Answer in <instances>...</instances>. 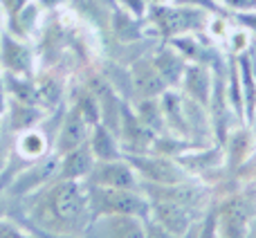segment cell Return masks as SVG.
Returning <instances> with one entry per match:
<instances>
[{
    "instance_id": "1",
    "label": "cell",
    "mask_w": 256,
    "mask_h": 238,
    "mask_svg": "<svg viewBox=\"0 0 256 238\" xmlns=\"http://www.w3.org/2000/svg\"><path fill=\"white\" fill-rule=\"evenodd\" d=\"M92 222L86 182L54 178L38 191L25 196V220L22 225L38 227L56 234L84 236Z\"/></svg>"
},
{
    "instance_id": "2",
    "label": "cell",
    "mask_w": 256,
    "mask_h": 238,
    "mask_svg": "<svg viewBox=\"0 0 256 238\" xmlns=\"http://www.w3.org/2000/svg\"><path fill=\"white\" fill-rule=\"evenodd\" d=\"M92 218L99 216H150V200L142 189H108V186L86 184Z\"/></svg>"
},
{
    "instance_id": "3",
    "label": "cell",
    "mask_w": 256,
    "mask_h": 238,
    "mask_svg": "<svg viewBox=\"0 0 256 238\" xmlns=\"http://www.w3.org/2000/svg\"><path fill=\"white\" fill-rule=\"evenodd\" d=\"M148 20L153 27L164 36V38H176V36L196 34V32L207 30L212 14L198 7H189V4H148L146 12Z\"/></svg>"
},
{
    "instance_id": "4",
    "label": "cell",
    "mask_w": 256,
    "mask_h": 238,
    "mask_svg": "<svg viewBox=\"0 0 256 238\" xmlns=\"http://www.w3.org/2000/svg\"><path fill=\"white\" fill-rule=\"evenodd\" d=\"M132 168H135L137 178L144 180L146 184H160V186H171L180 184V182L189 180L182 166L178 162H173L171 158H164L160 153L153 155H124Z\"/></svg>"
},
{
    "instance_id": "5",
    "label": "cell",
    "mask_w": 256,
    "mask_h": 238,
    "mask_svg": "<svg viewBox=\"0 0 256 238\" xmlns=\"http://www.w3.org/2000/svg\"><path fill=\"white\" fill-rule=\"evenodd\" d=\"M58 171V155H45V158L36 160V162L22 166L16 176L9 180V184L4 186L9 196L14 198H25V196L38 191L40 186H45L48 182H52L56 178Z\"/></svg>"
},
{
    "instance_id": "6",
    "label": "cell",
    "mask_w": 256,
    "mask_h": 238,
    "mask_svg": "<svg viewBox=\"0 0 256 238\" xmlns=\"http://www.w3.org/2000/svg\"><path fill=\"white\" fill-rule=\"evenodd\" d=\"M84 182L94 186H108V189H142V180L126 158L97 162Z\"/></svg>"
},
{
    "instance_id": "7",
    "label": "cell",
    "mask_w": 256,
    "mask_h": 238,
    "mask_svg": "<svg viewBox=\"0 0 256 238\" xmlns=\"http://www.w3.org/2000/svg\"><path fill=\"white\" fill-rule=\"evenodd\" d=\"M90 130H92V124L81 115L79 108L72 106L66 115H61V124H58L56 135H54V153L66 155L76 146L88 144Z\"/></svg>"
},
{
    "instance_id": "8",
    "label": "cell",
    "mask_w": 256,
    "mask_h": 238,
    "mask_svg": "<svg viewBox=\"0 0 256 238\" xmlns=\"http://www.w3.org/2000/svg\"><path fill=\"white\" fill-rule=\"evenodd\" d=\"M81 238H144V218L99 216L92 218Z\"/></svg>"
},
{
    "instance_id": "9",
    "label": "cell",
    "mask_w": 256,
    "mask_h": 238,
    "mask_svg": "<svg viewBox=\"0 0 256 238\" xmlns=\"http://www.w3.org/2000/svg\"><path fill=\"white\" fill-rule=\"evenodd\" d=\"M218 218V236L220 238H248L252 218H250V207L243 198H230L216 207Z\"/></svg>"
},
{
    "instance_id": "10",
    "label": "cell",
    "mask_w": 256,
    "mask_h": 238,
    "mask_svg": "<svg viewBox=\"0 0 256 238\" xmlns=\"http://www.w3.org/2000/svg\"><path fill=\"white\" fill-rule=\"evenodd\" d=\"M32 66L34 63H32V50L27 48V40L9 32L0 34V70L14 76H30Z\"/></svg>"
},
{
    "instance_id": "11",
    "label": "cell",
    "mask_w": 256,
    "mask_h": 238,
    "mask_svg": "<svg viewBox=\"0 0 256 238\" xmlns=\"http://www.w3.org/2000/svg\"><path fill=\"white\" fill-rule=\"evenodd\" d=\"M150 216L155 222L164 225L166 230H171L173 234L182 236L189 232V227L196 222V214L189 212V209L180 207L178 202L173 200H166V198H150Z\"/></svg>"
},
{
    "instance_id": "12",
    "label": "cell",
    "mask_w": 256,
    "mask_h": 238,
    "mask_svg": "<svg viewBox=\"0 0 256 238\" xmlns=\"http://www.w3.org/2000/svg\"><path fill=\"white\" fill-rule=\"evenodd\" d=\"M50 148H54V137H48L40 128H27L22 132H16L14 140V155L22 160V166L36 162V160L50 155Z\"/></svg>"
},
{
    "instance_id": "13",
    "label": "cell",
    "mask_w": 256,
    "mask_h": 238,
    "mask_svg": "<svg viewBox=\"0 0 256 238\" xmlns=\"http://www.w3.org/2000/svg\"><path fill=\"white\" fill-rule=\"evenodd\" d=\"M97 160H94L92 150H90L88 144L84 146H76L72 148L70 153L66 155H58V171L56 178L61 180H76V182H84L86 178L90 176V171L94 168Z\"/></svg>"
},
{
    "instance_id": "14",
    "label": "cell",
    "mask_w": 256,
    "mask_h": 238,
    "mask_svg": "<svg viewBox=\"0 0 256 238\" xmlns=\"http://www.w3.org/2000/svg\"><path fill=\"white\" fill-rule=\"evenodd\" d=\"M182 86H184V92L191 102L200 104L202 108L212 104V70H207L204 66H200V63L186 66Z\"/></svg>"
},
{
    "instance_id": "15",
    "label": "cell",
    "mask_w": 256,
    "mask_h": 238,
    "mask_svg": "<svg viewBox=\"0 0 256 238\" xmlns=\"http://www.w3.org/2000/svg\"><path fill=\"white\" fill-rule=\"evenodd\" d=\"M132 90L144 102V99H158L168 88L162 81L160 72L155 70L153 61H140L135 66V70H132Z\"/></svg>"
},
{
    "instance_id": "16",
    "label": "cell",
    "mask_w": 256,
    "mask_h": 238,
    "mask_svg": "<svg viewBox=\"0 0 256 238\" xmlns=\"http://www.w3.org/2000/svg\"><path fill=\"white\" fill-rule=\"evenodd\" d=\"M88 146H90V150H92L97 162H110V160L124 158L122 146H120V142H117V135L108 126H104L102 122L94 124L92 130H90Z\"/></svg>"
},
{
    "instance_id": "17",
    "label": "cell",
    "mask_w": 256,
    "mask_h": 238,
    "mask_svg": "<svg viewBox=\"0 0 256 238\" xmlns=\"http://www.w3.org/2000/svg\"><path fill=\"white\" fill-rule=\"evenodd\" d=\"M150 61H153L155 70L160 72L162 81L166 84V88H176V86L182 81V76H184L186 66H189V61H186L184 56H180L171 45H168V48H162Z\"/></svg>"
},
{
    "instance_id": "18",
    "label": "cell",
    "mask_w": 256,
    "mask_h": 238,
    "mask_svg": "<svg viewBox=\"0 0 256 238\" xmlns=\"http://www.w3.org/2000/svg\"><path fill=\"white\" fill-rule=\"evenodd\" d=\"M4 119H7L9 130L14 132H22L27 128H34L40 119H45L43 110L36 108L34 104H25V102H7V110H4Z\"/></svg>"
},
{
    "instance_id": "19",
    "label": "cell",
    "mask_w": 256,
    "mask_h": 238,
    "mask_svg": "<svg viewBox=\"0 0 256 238\" xmlns=\"http://www.w3.org/2000/svg\"><path fill=\"white\" fill-rule=\"evenodd\" d=\"M36 22H38V4L27 2L16 16L7 18V32L18 36V38L27 40L32 36V32H34Z\"/></svg>"
},
{
    "instance_id": "20",
    "label": "cell",
    "mask_w": 256,
    "mask_h": 238,
    "mask_svg": "<svg viewBox=\"0 0 256 238\" xmlns=\"http://www.w3.org/2000/svg\"><path fill=\"white\" fill-rule=\"evenodd\" d=\"M0 238H36L27 227L16 222L14 218H0Z\"/></svg>"
},
{
    "instance_id": "21",
    "label": "cell",
    "mask_w": 256,
    "mask_h": 238,
    "mask_svg": "<svg viewBox=\"0 0 256 238\" xmlns=\"http://www.w3.org/2000/svg\"><path fill=\"white\" fill-rule=\"evenodd\" d=\"M144 238H180L178 234H173L171 230H166L164 225L155 222L153 218H146L144 220Z\"/></svg>"
},
{
    "instance_id": "22",
    "label": "cell",
    "mask_w": 256,
    "mask_h": 238,
    "mask_svg": "<svg viewBox=\"0 0 256 238\" xmlns=\"http://www.w3.org/2000/svg\"><path fill=\"white\" fill-rule=\"evenodd\" d=\"M232 20H234L238 27H243V30L248 32V34L256 36V9H250V12L232 14Z\"/></svg>"
},
{
    "instance_id": "23",
    "label": "cell",
    "mask_w": 256,
    "mask_h": 238,
    "mask_svg": "<svg viewBox=\"0 0 256 238\" xmlns=\"http://www.w3.org/2000/svg\"><path fill=\"white\" fill-rule=\"evenodd\" d=\"M120 7L130 14L132 18H142V16H146V12H148L146 0H120Z\"/></svg>"
},
{
    "instance_id": "24",
    "label": "cell",
    "mask_w": 256,
    "mask_h": 238,
    "mask_svg": "<svg viewBox=\"0 0 256 238\" xmlns=\"http://www.w3.org/2000/svg\"><path fill=\"white\" fill-rule=\"evenodd\" d=\"M222 7L230 14H238V12H250L256 9V0H218Z\"/></svg>"
},
{
    "instance_id": "25",
    "label": "cell",
    "mask_w": 256,
    "mask_h": 238,
    "mask_svg": "<svg viewBox=\"0 0 256 238\" xmlns=\"http://www.w3.org/2000/svg\"><path fill=\"white\" fill-rule=\"evenodd\" d=\"M27 2H30V0H0V14H2L4 18H12V16H16Z\"/></svg>"
},
{
    "instance_id": "26",
    "label": "cell",
    "mask_w": 256,
    "mask_h": 238,
    "mask_svg": "<svg viewBox=\"0 0 256 238\" xmlns=\"http://www.w3.org/2000/svg\"><path fill=\"white\" fill-rule=\"evenodd\" d=\"M9 140H7V132L0 137V178H2L4 168H7V162H9Z\"/></svg>"
},
{
    "instance_id": "27",
    "label": "cell",
    "mask_w": 256,
    "mask_h": 238,
    "mask_svg": "<svg viewBox=\"0 0 256 238\" xmlns=\"http://www.w3.org/2000/svg\"><path fill=\"white\" fill-rule=\"evenodd\" d=\"M38 2H40V7L43 9H54V7L61 4V0H38Z\"/></svg>"
},
{
    "instance_id": "28",
    "label": "cell",
    "mask_w": 256,
    "mask_h": 238,
    "mask_svg": "<svg viewBox=\"0 0 256 238\" xmlns=\"http://www.w3.org/2000/svg\"><path fill=\"white\" fill-rule=\"evenodd\" d=\"M4 110H7V97L0 92V119L4 117Z\"/></svg>"
},
{
    "instance_id": "29",
    "label": "cell",
    "mask_w": 256,
    "mask_h": 238,
    "mask_svg": "<svg viewBox=\"0 0 256 238\" xmlns=\"http://www.w3.org/2000/svg\"><path fill=\"white\" fill-rule=\"evenodd\" d=\"M173 0H146V4H168Z\"/></svg>"
},
{
    "instance_id": "30",
    "label": "cell",
    "mask_w": 256,
    "mask_h": 238,
    "mask_svg": "<svg viewBox=\"0 0 256 238\" xmlns=\"http://www.w3.org/2000/svg\"><path fill=\"white\" fill-rule=\"evenodd\" d=\"M0 218H4V204H2V191H0Z\"/></svg>"
},
{
    "instance_id": "31",
    "label": "cell",
    "mask_w": 256,
    "mask_h": 238,
    "mask_svg": "<svg viewBox=\"0 0 256 238\" xmlns=\"http://www.w3.org/2000/svg\"><path fill=\"white\" fill-rule=\"evenodd\" d=\"M250 232H252V234H256V220L252 222V227H250Z\"/></svg>"
},
{
    "instance_id": "32",
    "label": "cell",
    "mask_w": 256,
    "mask_h": 238,
    "mask_svg": "<svg viewBox=\"0 0 256 238\" xmlns=\"http://www.w3.org/2000/svg\"><path fill=\"white\" fill-rule=\"evenodd\" d=\"M4 135V128H2V119H0V137Z\"/></svg>"
},
{
    "instance_id": "33",
    "label": "cell",
    "mask_w": 256,
    "mask_h": 238,
    "mask_svg": "<svg viewBox=\"0 0 256 238\" xmlns=\"http://www.w3.org/2000/svg\"><path fill=\"white\" fill-rule=\"evenodd\" d=\"M248 238H256V234H252V232H250V236Z\"/></svg>"
},
{
    "instance_id": "34",
    "label": "cell",
    "mask_w": 256,
    "mask_h": 238,
    "mask_svg": "<svg viewBox=\"0 0 256 238\" xmlns=\"http://www.w3.org/2000/svg\"><path fill=\"white\" fill-rule=\"evenodd\" d=\"M218 238H220V236H218Z\"/></svg>"
}]
</instances>
